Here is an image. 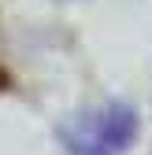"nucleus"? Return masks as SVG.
<instances>
[{"label": "nucleus", "mask_w": 152, "mask_h": 155, "mask_svg": "<svg viewBox=\"0 0 152 155\" xmlns=\"http://www.w3.org/2000/svg\"><path fill=\"white\" fill-rule=\"evenodd\" d=\"M137 137V111L126 104H104L78 114L63 129L71 155H119Z\"/></svg>", "instance_id": "obj_1"}]
</instances>
